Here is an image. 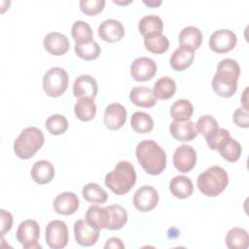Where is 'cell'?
Instances as JSON below:
<instances>
[{"label": "cell", "mask_w": 249, "mask_h": 249, "mask_svg": "<svg viewBox=\"0 0 249 249\" xmlns=\"http://www.w3.org/2000/svg\"><path fill=\"white\" fill-rule=\"evenodd\" d=\"M240 75L238 63L231 58L222 59L212 79V89L221 97H231L237 89V81Z\"/></svg>", "instance_id": "1"}, {"label": "cell", "mask_w": 249, "mask_h": 249, "mask_svg": "<svg viewBox=\"0 0 249 249\" xmlns=\"http://www.w3.org/2000/svg\"><path fill=\"white\" fill-rule=\"evenodd\" d=\"M135 155L142 168L150 175L160 174L166 166V154L154 140H143L135 149Z\"/></svg>", "instance_id": "2"}, {"label": "cell", "mask_w": 249, "mask_h": 249, "mask_svg": "<svg viewBox=\"0 0 249 249\" xmlns=\"http://www.w3.org/2000/svg\"><path fill=\"white\" fill-rule=\"evenodd\" d=\"M105 185L114 194L123 196L128 193L136 183L134 166L127 160L119 161L115 168L105 176Z\"/></svg>", "instance_id": "3"}, {"label": "cell", "mask_w": 249, "mask_h": 249, "mask_svg": "<svg viewBox=\"0 0 249 249\" xmlns=\"http://www.w3.org/2000/svg\"><path fill=\"white\" fill-rule=\"evenodd\" d=\"M229 184L227 171L219 166L212 165L197 176L196 185L200 193L206 196L214 197L220 195Z\"/></svg>", "instance_id": "4"}, {"label": "cell", "mask_w": 249, "mask_h": 249, "mask_svg": "<svg viewBox=\"0 0 249 249\" xmlns=\"http://www.w3.org/2000/svg\"><path fill=\"white\" fill-rule=\"evenodd\" d=\"M44 133L36 126L24 128L14 142V152L18 158L28 160L32 158L43 146Z\"/></svg>", "instance_id": "5"}, {"label": "cell", "mask_w": 249, "mask_h": 249, "mask_svg": "<svg viewBox=\"0 0 249 249\" xmlns=\"http://www.w3.org/2000/svg\"><path fill=\"white\" fill-rule=\"evenodd\" d=\"M69 77L67 72L61 67L50 68L43 77L44 91L52 97L63 94L68 87Z\"/></svg>", "instance_id": "6"}, {"label": "cell", "mask_w": 249, "mask_h": 249, "mask_svg": "<svg viewBox=\"0 0 249 249\" xmlns=\"http://www.w3.org/2000/svg\"><path fill=\"white\" fill-rule=\"evenodd\" d=\"M40 237V227L35 220L21 222L17 230V239L25 249H41L38 240Z\"/></svg>", "instance_id": "7"}, {"label": "cell", "mask_w": 249, "mask_h": 249, "mask_svg": "<svg viewBox=\"0 0 249 249\" xmlns=\"http://www.w3.org/2000/svg\"><path fill=\"white\" fill-rule=\"evenodd\" d=\"M45 238L48 246L53 249L64 248L69 240L67 225L60 220H53L46 227Z\"/></svg>", "instance_id": "8"}, {"label": "cell", "mask_w": 249, "mask_h": 249, "mask_svg": "<svg viewBox=\"0 0 249 249\" xmlns=\"http://www.w3.org/2000/svg\"><path fill=\"white\" fill-rule=\"evenodd\" d=\"M132 202L137 210L141 212H149L158 205V191L149 185L141 186L134 193Z\"/></svg>", "instance_id": "9"}, {"label": "cell", "mask_w": 249, "mask_h": 249, "mask_svg": "<svg viewBox=\"0 0 249 249\" xmlns=\"http://www.w3.org/2000/svg\"><path fill=\"white\" fill-rule=\"evenodd\" d=\"M237 42L236 35L230 29L214 31L209 38L210 49L217 53H226L231 51Z\"/></svg>", "instance_id": "10"}, {"label": "cell", "mask_w": 249, "mask_h": 249, "mask_svg": "<svg viewBox=\"0 0 249 249\" xmlns=\"http://www.w3.org/2000/svg\"><path fill=\"white\" fill-rule=\"evenodd\" d=\"M157 63L150 57L135 58L130 65V75L137 82L151 80L157 73Z\"/></svg>", "instance_id": "11"}, {"label": "cell", "mask_w": 249, "mask_h": 249, "mask_svg": "<svg viewBox=\"0 0 249 249\" xmlns=\"http://www.w3.org/2000/svg\"><path fill=\"white\" fill-rule=\"evenodd\" d=\"M196 163V153L190 145H181L173 154V164L175 168L183 173L191 171Z\"/></svg>", "instance_id": "12"}, {"label": "cell", "mask_w": 249, "mask_h": 249, "mask_svg": "<svg viewBox=\"0 0 249 249\" xmlns=\"http://www.w3.org/2000/svg\"><path fill=\"white\" fill-rule=\"evenodd\" d=\"M100 230L91 227L85 220H78L74 224V235L78 244L85 247L92 246L99 237Z\"/></svg>", "instance_id": "13"}, {"label": "cell", "mask_w": 249, "mask_h": 249, "mask_svg": "<svg viewBox=\"0 0 249 249\" xmlns=\"http://www.w3.org/2000/svg\"><path fill=\"white\" fill-rule=\"evenodd\" d=\"M126 109L120 103L109 104L104 111V124L110 130L120 129L126 121Z\"/></svg>", "instance_id": "14"}, {"label": "cell", "mask_w": 249, "mask_h": 249, "mask_svg": "<svg viewBox=\"0 0 249 249\" xmlns=\"http://www.w3.org/2000/svg\"><path fill=\"white\" fill-rule=\"evenodd\" d=\"M124 28L121 21L108 18L103 20L98 26V36L105 42L115 43L123 39Z\"/></svg>", "instance_id": "15"}, {"label": "cell", "mask_w": 249, "mask_h": 249, "mask_svg": "<svg viewBox=\"0 0 249 249\" xmlns=\"http://www.w3.org/2000/svg\"><path fill=\"white\" fill-rule=\"evenodd\" d=\"M169 132L174 139L181 142L191 141L198 134L196 124L190 120L173 121L169 125Z\"/></svg>", "instance_id": "16"}, {"label": "cell", "mask_w": 249, "mask_h": 249, "mask_svg": "<svg viewBox=\"0 0 249 249\" xmlns=\"http://www.w3.org/2000/svg\"><path fill=\"white\" fill-rule=\"evenodd\" d=\"M79 198L76 194L72 192H64L57 195L53 200V209L56 213L61 215H72L79 208Z\"/></svg>", "instance_id": "17"}, {"label": "cell", "mask_w": 249, "mask_h": 249, "mask_svg": "<svg viewBox=\"0 0 249 249\" xmlns=\"http://www.w3.org/2000/svg\"><path fill=\"white\" fill-rule=\"evenodd\" d=\"M45 50L53 55H62L69 49L68 38L60 32L48 33L43 41Z\"/></svg>", "instance_id": "18"}, {"label": "cell", "mask_w": 249, "mask_h": 249, "mask_svg": "<svg viewBox=\"0 0 249 249\" xmlns=\"http://www.w3.org/2000/svg\"><path fill=\"white\" fill-rule=\"evenodd\" d=\"M98 87L95 79L90 75H81L73 83V94L77 98L92 97L97 94Z\"/></svg>", "instance_id": "19"}, {"label": "cell", "mask_w": 249, "mask_h": 249, "mask_svg": "<svg viewBox=\"0 0 249 249\" xmlns=\"http://www.w3.org/2000/svg\"><path fill=\"white\" fill-rule=\"evenodd\" d=\"M195 58V51L186 48L179 47L176 49L169 58L170 66L175 71H184L188 67H190Z\"/></svg>", "instance_id": "20"}, {"label": "cell", "mask_w": 249, "mask_h": 249, "mask_svg": "<svg viewBox=\"0 0 249 249\" xmlns=\"http://www.w3.org/2000/svg\"><path fill=\"white\" fill-rule=\"evenodd\" d=\"M130 101L143 108H151L157 103V97L154 91L147 87H134L129 92Z\"/></svg>", "instance_id": "21"}, {"label": "cell", "mask_w": 249, "mask_h": 249, "mask_svg": "<svg viewBox=\"0 0 249 249\" xmlns=\"http://www.w3.org/2000/svg\"><path fill=\"white\" fill-rule=\"evenodd\" d=\"M31 178L40 185L50 183L54 177V168L49 160H41L36 161L30 171Z\"/></svg>", "instance_id": "22"}, {"label": "cell", "mask_w": 249, "mask_h": 249, "mask_svg": "<svg viewBox=\"0 0 249 249\" xmlns=\"http://www.w3.org/2000/svg\"><path fill=\"white\" fill-rule=\"evenodd\" d=\"M85 220L91 227L101 230L107 229L109 224V213L106 207H100L98 205H91L88 208Z\"/></svg>", "instance_id": "23"}, {"label": "cell", "mask_w": 249, "mask_h": 249, "mask_svg": "<svg viewBox=\"0 0 249 249\" xmlns=\"http://www.w3.org/2000/svg\"><path fill=\"white\" fill-rule=\"evenodd\" d=\"M169 191L171 194L180 199L189 197L194 192L192 180L184 175L174 176L169 182Z\"/></svg>", "instance_id": "24"}, {"label": "cell", "mask_w": 249, "mask_h": 249, "mask_svg": "<svg viewBox=\"0 0 249 249\" xmlns=\"http://www.w3.org/2000/svg\"><path fill=\"white\" fill-rule=\"evenodd\" d=\"M202 33L196 26H186L179 33V43L181 47L197 50L202 43Z\"/></svg>", "instance_id": "25"}, {"label": "cell", "mask_w": 249, "mask_h": 249, "mask_svg": "<svg viewBox=\"0 0 249 249\" xmlns=\"http://www.w3.org/2000/svg\"><path fill=\"white\" fill-rule=\"evenodd\" d=\"M74 113L77 119L82 122H89L95 117L96 105L92 97H81L74 106Z\"/></svg>", "instance_id": "26"}, {"label": "cell", "mask_w": 249, "mask_h": 249, "mask_svg": "<svg viewBox=\"0 0 249 249\" xmlns=\"http://www.w3.org/2000/svg\"><path fill=\"white\" fill-rule=\"evenodd\" d=\"M229 249H246L249 246L248 232L242 228H231L225 238Z\"/></svg>", "instance_id": "27"}, {"label": "cell", "mask_w": 249, "mask_h": 249, "mask_svg": "<svg viewBox=\"0 0 249 249\" xmlns=\"http://www.w3.org/2000/svg\"><path fill=\"white\" fill-rule=\"evenodd\" d=\"M163 29V22L161 18L156 15H149L143 17L138 23V30L144 36L161 34Z\"/></svg>", "instance_id": "28"}, {"label": "cell", "mask_w": 249, "mask_h": 249, "mask_svg": "<svg viewBox=\"0 0 249 249\" xmlns=\"http://www.w3.org/2000/svg\"><path fill=\"white\" fill-rule=\"evenodd\" d=\"M106 208L109 213V224L107 230L116 231L122 229L127 222L126 210L119 204H111Z\"/></svg>", "instance_id": "29"}, {"label": "cell", "mask_w": 249, "mask_h": 249, "mask_svg": "<svg viewBox=\"0 0 249 249\" xmlns=\"http://www.w3.org/2000/svg\"><path fill=\"white\" fill-rule=\"evenodd\" d=\"M218 151L224 160L230 162H235L239 160L242 150L240 144L230 136L222 142Z\"/></svg>", "instance_id": "30"}, {"label": "cell", "mask_w": 249, "mask_h": 249, "mask_svg": "<svg viewBox=\"0 0 249 249\" xmlns=\"http://www.w3.org/2000/svg\"><path fill=\"white\" fill-rule=\"evenodd\" d=\"M153 91L157 98L166 100L174 95L176 91V83L168 76L161 77L155 83Z\"/></svg>", "instance_id": "31"}, {"label": "cell", "mask_w": 249, "mask_h": 249, "mask_svg": "<svg viewBox=\"0 0 249 249\" xmlns=\"http://www.w3.org/2000/svg\"><path fill=\"white\" fill-rule=\"evenodd\" d=\"M194 113L193 104L188 99H178L170 107L169 114L174 121L190 120Z\"/></svg>", "instance_id": "32"}, {"label": "cell", "mask_w": 249, "mask_h": 249, "mask_svg": "<svg viewBox=\"0 0 249 249\" xmlns=\"http://www.w3.org/2000/svg\"><path fill=\"white\" fill-rule=\"evenodd\" d=\"M84 198L91 203H104L108 198L107 192L96 183H88L82 190Z\"/></svg>", "instance_id": "33"}, {"label": "cell", "mask_w": 249, "mask_h": 249, "mask_svg": "<svg viewBox=\"0 0 249 249\" xmlns=\"http://www.w3.org/2000/svg\"><path fill=\"white\" fill-rule=\"evenodd\" d=\"M145 48L156 54L165 53L169 48V41L166 36L162 34H154L144 37Z\"/></svg>", "instance_id": "34"}, {"label": "cell", "mask_w": 249, "mask_h": 249, "mask_svg": "<svg viewBox=\"0 0 249 249\" xmlns=\"http://www.w3.org/2000/svg\"><path fill=\"white\" fill-rule=\"evenodd\" d=\"M130 124L134 131L138 133H148L154 127L152 117L144 112H135L130 118Z\"/></svg>", "instance_id": "35"}, {"label": "cell", "mask_w": 249, "mask_h": 249, "mask_svg": "<svg viewBox=\"0 0 249 249\" xmlns=\"http://www.w3.org/2000/svg\"><path fill=\"white\" fill-rule=\"evenodd\" d=\"M74 50L76 54L85 60H93L96 59L100 54V46L94 40H91L87 43L75 44Z\"/></svg>", "instance_id": "36"}, {"label": "cell", "mask_w": 249, "mask_h": 249, "mask_svg": "<svg viewBox=\"0 0 249 249\" xmlns=\"http://www.w3.org/2000/svg\"><path fill=\"white\" fill-rule=\"evenodd\" d=\"M71 35L76 44L87 43L92 40V30L84 20H76L71 27Z\"/></svg>", "instance_id": "37"}, {"label": "cell", "mask_w": 249, "mask_h": 249, "mask_svg": "<svg viewBox=\"0 0 249 249\" xmlns=\"http://www.w3.org/2000/svg\"><path fill=\"white\" fill-rule=\"evenodd\" d=\"M45 125L51 134L60 135L67 130L68 121L63 115L54 114L47 119Z\"/></svg>", "instance_id": "38"}, {"label": "cell", "mask_w": 249, "mask_h": 249, "mask_svg": "<svg viewBox=\"0 0 249 249\" xmlns=\"http://www.w3.org/2000/svg\"><path fill=\"white\" fill-rule=\"evenodd\" d=\"M230 136H231V134L228 129L217 127V128L213 129L211 132H209L205 136V139H206V143H207L208 147L211 150H218L220 145L222 144V142Z\"/></svg>", "instance_id": "39"}, {"label": "cell", "mask_w": 249, "mask_h": 249, "mask_svg": "<svg viewBox=\"0 0 249 249\" xmlns=\"http://www.w3.org/2000/svg\"><path fill=\"white\" fill-rule=\"evenodd\" d=\"M196 125L198 133H201L204 137L213 129L219 127L218 122L216 121V119L210 115H204L198 118Z\"/></svg>", "instance_id": "40"}, {"label": "cell", "mask_w": 249, "mask_h": 249, "mask_svg": "<svg viewBox=\"0 0 249 249\" xmlns=\"http://www.w3.org/2000/svg\"><path fill=\"white\" fill-rule=\"evenodd\" d=\"M81 11L88 16H95L100 13L105 6V0H81Z\"/></svg>", "instance_id": "41"}, {"label": "cell", "mask_w": 249, "mask_h": 249, "mask_svg": "<svg viewBox=\"0 0 249 249\" xmlns=\"http://www.w3.org/2000/svg\"><path fill=\"white\" fill-rule=\"evenodd\" d=\"M232 121L237 126L247 128L249 126L248 110L244 108H237L232 115Z\"/></svg>", "instance_id": "42"}, {"label": "cell", "mask_w": 249, "mask_h": 249, "mask_svg": "<svg viewBox=\"0 0 249 249\" xmlns=\"http://www.w3.org/2000/svg\"><path fill=\"white\" fill-rule=\"evenodd\" d=\"M0 217H1V233L2 235H4L12 228L13 216L10 212L6 211L5 209H1Z\"/></svg>", "instance_id": "43"}, {"label": "cell", "mask_w": 249, "mask_h": 249, "mask_svg": "<svg viewBox=\"0 0 249 249\" xmlns=\"http://www.w3.org/2000/svg\"><path fill=\"white\" fill-rule=\"evenodd\" d=\"M104 248H106V249L107 248H114V249L121 248V249H123V248H124V245L121 238H119V237H110L107 240L106 244L104 245Z\"/></svg>", "instance_id": "44"}, {"label": "cell", "mask_w": 249, "mask_h": 249, "mask_svg": "<svg viewBox=\"0 0 249 249\" xmlns=\"http://www.w3.org/2000/svg\"><path fill=\"white\" fill-rule=\"evenodd\" d=\"M144 4L149 6V7L155 8V7L160 6L161 4V1H144Z\"/></svg>", "instance_id": "45"}]
</instances>
